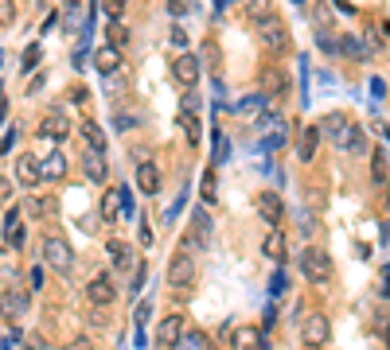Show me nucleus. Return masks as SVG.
<instances>
[{
    "instance_id": "1",
    "label": "nucleus",
    "mask_w": 390,
    "mask_h": 350,
    "mask_svg": "<svg viewBox=\"0 0 390 350\" xmlns=\"http://www.w3.org/2000/svg\"><path fill=\"white\" fill-rule=\"evenodd\" d=\"M320 136H328V144H336L339 152H367V133L344 113H332L324 121Z\"/></svg>"
},
{
    "instance_id": "2",
    "label": "nucleus",
    "mask_w": 390,
    "mask_h": 350,
    "mask_svg": "<svg viewBox=\"0 0 390 350\" xmlns=\"http://www.w3.org/2000/svg\"><path fill=\"white\" fill-rule=\"evenodd\" d=\"M297 265H301V276H305L308 284H328V276H332V257L320 249V245H308V249H301Z\"/></svg>"
},
{
    "instance_id": "3",
    "label": "nucleus",
    "mask_w": 390,
    "mask_h": 350,
    "mask_svg": "<svg viewBox=\"0 0 390 350\" xmlns=\"http://www.w3.org/2000/svg\"><path fill=\"white\" fill-rule=\"evenodd\" d=\"M43 261H47V268H55V273H70V268H75V249H70L67 238L51 233V238H43Z\"/></svg>"
},
{
    "instance_id": "4",
    "label": "nucleus",
    "mask_w": 390,
    "mask_h": 350,
    "mask_svg": "<svg viewBox=\"0 0 390 350\" xmlns=\"http://www.w3.org/2000/svg\"><path fill=\"white\" fill-rule=\"evenodd\" d=\"M195 284V257L184 249H176V257L168 261V288L176 292H187Z\"/></svg>"
},
{
    "instance_id": "5",
    "label": "nucleus",
    "mask_w": 390,
    "mask_h": 350,
    "mask_svg": "<svg viewBox=\"0 0 390 350\" xmlns=\"http://www.w3.org/2000/svg\"><path fill=\"white\" fill-rule=\"evenodd\" d=\"M328 331H332L328 316H324V311H313V316H305V323H301V342H305L308 350H320L324 342H328Z\"/></svg>"
},
{
    "instance_id": "6",
    "label": "nucleus",
    "mask_w": 390,
    "mask_h": 350,
    "mask_svg": "<svg viewBox=\"0 0 390 350\" xmlns=\"http://www.w3.org/2000/svg\"><path fill=\"white\" fill-rule=\"evenodd\" d=\"M258 35H262L265 51H289V27H285V20L262 16V20H258Z\"/></svg>"
},
{
    "instance_id": "7",
    "label": "nucleus",
    "mask_w": 390,
    "mask_h": 350,
    "mask_svg": "<svg viewBox=\"0 0 390 350\" xmlns=\"http://www.w3.org/2000/svg\"><path fill=\"white\" fill-rule=\"evenodd\" d=\"M113 296H118V288H113L110 273H98L90 284H86V300H90L94 308H110V304H113Z\"/></svg>"
},
{
    "instance_id": "8",
    "label": "nucleus",
    "mask_w": 390,
    "mask_h": 350,
    "mask_svg": "<svg viewBox=\"0 0 390 350\" xmlns=\"http://www.w3.org/2000/svg\"><path fill=\"white\" fill-rule=\"evenodd\" d=\"M172 74H176V82H180V86H187V90H191V86L199 82V58H195L191 51L176 55V63H172Z\"/></svg>"
},
{
    "instance_id": "9",
    "label": "nucleus",
    "mask_w": 390,
    "mask_h": 350,
    "mask_svg": "<svg viewBox=\"0 0 390 350\" xmlns=\"http://www.w3.org/2000/svg\"><path fill=\"white\" fill-rule=\"evenodd\" d=\"M16 183L20 187H39V179H43V171H39V160L32 156V152H24V156H16Z\"/></svg>"
},
{
    "instance_id": "10",
    "label": "nucleus",
    "mask_w": 390,
    "mask_h": 350,
    "mask_svg": "<svg viewBox=\"0 0 390 350\" xmlns=\"http://www.w3.org/2000/svg\"><path fill=\"white\" fill-rule=\"evenodd\" d=\"M0 238H4V245H8V249H24V222H20V210H16V207L4 214Z\"/></svg>"
},
{
    "instance_id": "11",
    "label": "nucleus",
    "mask_w": 390,
    "mask_h": 350,
    "mask_svg": "<svg viewBox=\"0 0 390 350\" xmlns=\"http://www.w3.org/2000/svg\"><path fill=\"white\" fill-rule=\"evenodd\" d=\"M39 136L43 141H67L70 136V121H67V113H47L43 117V125H39Z\"/></svg>"
},
{
    "instance_id": "12",
    "label": "nucleus",
    "mask_w": 390,
    "mask_h": 350,
    "mask_svg": "<svg viewBox=\"0 0 390 350\" xmlns=\"http://www.w3.org/2000/svg\"><path fill=\"white\" fill-rule=\"evenodd\" d=\"M137 187H141V195H156L164 187L161 167H156L153 160H141V167H137Z\"/></svg>"
},
{
    "instance_id": "13",
    "label": "nucleus",
    "mask_w": 390,
    "mask_h": 350,
    "mask_svg": "<svg viewBox=\"0 0 390 350\" xmlns=\"http://www.w3.org/2000/svg\"><path fill=\"white\" fill-rule=\"evenodd\" d=\"M234 350H270L262 327H238L234 331Z\"/></svg>"
},
{
    "instance_id": "14",
    "label": "nucleus",
    "mask_w": 390,
    "mask_h": 350,
    "mask_svg": "<svg viewBox=\"0 0 390 350\" xmlns=\"http://www.w3.org/2000/svg\"><path fill=\"white\" fill-rule=\"evenodd\" d=\"M82 171H86V179H90V183H106V175H110V167H106V152H90V148H86Z\"/></svg>"
},
{
    "instance_id": "15",
    "label": "nucleus",
    "mask_w": 390,
    "mask_h": 350,
    "mask_svg": "<svg viewBox=\"0 0 390 350\" xmlns=\"http://www.w3.org/2000/svg\"><path fill=\"white\" fill-rule=\"evenodd\" d=\"M106 253H110L113 268H121V273H129V268H137V257H133V249H129L125 242H118V238H110V242H106Z\"/></svg>"
},
{
    "instance_id": "16",
    "label": "nucleus",
    "mask_w": 390,
    "mask_h": 350,
    "mask_svg": "<svg viewBox=\"0 0 390 350\" xmlns=\"http://www.w3.org/2000/svg\"><path fill=\"white\" fill-rule=\"evenodd\" d=\"M262 253H265V257H270V261H277V265H281V261L289 257V242H285V233H281L277 226H273V230L265 233V242H262Z\"/></svg>"
},
{
    "instance_id": "17",
    "label": "nucleus",
    "mask_w": 390,
    "mask_h": 350,
    "mask_svg": "<svg viewBox=\"0 0 390 350\" xmlns=\"http://www.w3.org/2000/svg\"><path fill=\"white\" fill-rule=\"evenodd\" d=\"M0 311H4V319L16 323V319L27 311V296H24V292H16V288H8L4 296H0Z\"/></svg>"
},
{
    "instance_id": "18",
    "label": "nucleus",
    "mask_w": 390,
    "mask_h": 350,
    "mask_svg": "<svg viewBox=\"0 0 390 350\" xmlns=\"http://www.w3.org/2000/svg\"><path fill=\"white\" fill-rule=\"evenodd\" d=\"M78 133H82V141H86V148H90V152H106V148H110L102 125H94V121H82V125H78Z\"/></svg>"
},
{
    "instance_id": "19",
    "label": "nucleus",
    "mask_w": 390,
    "mask_h": 350,
    "mask_svg": "<svg viewBox=\"0 0 390 350\" xmlns=\"http://www.w3.org/2000/svg\"><path fill=\"white\" fill-rule=\"evenodd\" d=\"M94 67H98V74H102V78H110L113 70L121 67V51H118V47H110V43H106V47L98 51V58H94Z\"/></svg>"
},
{
    "instance_id": "20",
    "label": "nucleus",
    "mask_w": 390,
    "mask_h": 350,
    "mask_svg": "<svg viewBox=\"0 0 390 350\" xmlns=\"http://www.w3.org/2000/svg\"><path fill=\"white\" fill-rule=\"evenodd\" d=\"M39 171L47 175V179H63V175H67V156H63L59 148H51L47 160H39Z\"/></svg>"
},
{
    "instance_id": "21",
    "label": "nucleus",
    "mask_w": 390,
    "mask_h": 350,
    "mask_svg": "<svg viewBox=\"0 0 390 350\" xmlns=\"http://www.w3.org/2000/svg\"><path fill=\"white\" fill-rule=\"evenodd\" d=\"M258 210H262V218H265L270 226H277L281 214H285V202H281L277 195H262V199H258Z\"/></svg>"
},
{
    "instance_id": "22",
    "label": "nucleus",
    "mask_w": 390,
    "mask_h": 350,
    "mask_svg": "<svg viewBox=\"0 0 390 350\" xmlns=\"http://www.w3.org/2000/svg\"><path fill=\"white\" fill-rule=\"evenodd\" d=\"M316 148H320V129H316V125H308V129H305V133H301V144H297V156H301V160H305V164H308V160H313V156H316Z\"/></svg>"
},
{
    "instance_id": "23",
    "label": "nucleus",
    "mask_w": 390,
    "mask_h": 350,
    "mask_svg": "<svg viewBox=\"0 0 390 350\" xmlns=\"http://www.w3.org/2000/svg\"><path fill=\"white\" fill-rule=\"evenodd\" d=\"M172 350H207V335L203 331H180V339L172 342Z\"/></svg>"
},
{
    "instance_id": "24",
    "label": "nucleus",
    "mask_w": 390,
    "mask_h": 350,
    "mask_svg": "<svg viewBox=\"0 0 390 350\" xmlns=\"http://www.w3.org/2000/svg\"><path fill=\"white\" fill-rule=\"evenodd\" d=\"M289 90V82H285V74H281V70H262V93H273V98H277V93H285Z\"/></svg>"
},
{
    "instance_id": "25",
    "label": "nucleus",
    "mask_w": 390,
    "mask_h": 350,
    "mask_svg": "<svg viewBox=\"0 0 390 350\" xmlns=\"http://www.w3.org/2000/svg\"><path fill=\"white\" fill-rule=\"evenodd\" d=\"M180 129L187 133V141H191V144H203V129H199V117H195V113H180Z\"/></svg>"
},
{
    "instance_id": "26",
    "label": "nucleus",
    "mask_w": 390,
    "mask_h": 350,
    "mask_svg": "<svg viewBox=\"0 0 390 350\" xmlns=\"http://www.w3.org/2000/svg\"><path fill=\"white\" fill-rule=\"evenodd\" d=\"M336 43H339V51H344L348 58H371V55H367V47H363V39H359V35H344V39H336Z\"/></svg>"
},
{
    "instance_id": "27",
    "label": "nucleus",
    "mask_w": 390,
    "mask_h": 350,
    "mask_svg": "<svg viewBox=\"0 0 390 350\" xmlns=\"http://www.w3.org/2000/svg\"><path fill=\"white\" fill-rule=\"evenodd\" d=\"M180 331H184V316H168L161 323V342H168V346H172V342L180 339Z\"/></svg>"
},
{
    "instance_id": "28",
    "label": "nucleus",
    "mask_w": 390,
    "mask_h": 350,
    "mask_svg": "<svg viewBox=\"0 0 390 350\" xmlns=\"http://www.w3.org/2000/svg\"><path fill=\"white\" fill-rule=\"evenodd\" d=\"M106 43H110V47H125L129 43V32H125V24H121V20H110V27H106Z\"/></svg>"
},
{
    "instance_id": "29",
    "label": "nucleus",
    "mask_w": 390,
    "mask_h": 350,
    "mask_svg": "<svg viewBox=\"0 0 390 350\" xmlns=\"http://www.w3.org/2000/svg\"><path fill=\"white\" fill-rule=\"evenodd\" d=\"M371 179L375 183H386V148H379L371 156Z\"/></svg>"
},
{
    "instance_id": "30",
    "label": "nucleus",
    "mask_w": 390,
    "mask_h": 350,
    "mask_svg": "<svg viewBox=\"0 0 390 350\" xmlns=\"http://www.w3.org/2000/svg\"><path fill=\"white\" fill-rule=\"evenodd\" d=\"M262 105H265V93H254V98H242V101H238V113H242V117H254Z\"/></svg>"
},
{
    "instance_id": "31",
    "label": "nucleus",
    "mask_w": 390,
    "mask_h": 350,
    "mask_svg": "<svg viewBox=\"0 0 390 350\" xmlns=\"http://www.w3.org/2000/svg\"><path fill=\"white\" fill-rule=\"evenodd\" d=\"M102 218H110V222H113V218H121V199H118V191H110V195L102 199Z\"/></svg>"
},
{
    "instance_id": "32",
    "label": "nucleus",
    "mask_w": 390,
    "mask_h": 350,
    "mask_svg": "<svg viewBox=\"0 0 390 350\" xmlns=\"http://www.w3.org/2000/svg\"><path fill=\"white\" fill-rule=\"evenodd\" d=\"M16 24V0H0V27Z\"/></svg>"
},
{
    "instance_id": "33",
    "label": "nucleus",
    "mask_w": 390,
    "mask_h": 350,
    "mask_svg": "<svg viewBox=\"0 0 390 350\" xmlns=\"http://www.w3.org/2000/svg\"><path fill=\"white\" fill-rule=\"evenodd\" d=\"M118 199H121V218H133V214H137V207H133V191H129V187H121Z\"/></svg>"
},
{
    "instance_id": "34",
    "label": "nucleus",
    "mask_w": 390,
    "mask_h": 350,
    "mask_svg": "<svg viewBox=\"0 0 390 350\" xmlns=\"http://www.w3.org/2000/svg\"><path fill=\"white\" fill-rule=\"evenodd\" d=\"M102 8L110 20H125V0H102Z\"/></svg>"
},
{
    "instance_id": "35",
    "label": "nucleus",
    "mask_w": 390,
    "mask_h": 350,
    "mask_svg": "<svg viewBox=\"0 0 390 350\" xmlns=\"http://www.w3.org/2000/svg\"><path fill=\"white\" fill-rule=\"evenodd\" d=\"M246 12L254 20H262V16H270V0H246Z\"/></svg>"
},
{
    "instance_id": "36",
    "label": "nucleus",
    "mask_w": 390,
    "mask_h": 350,
    "mask_svg": "<svg viewBox=\"0 0 390 350\" xmlns=\"http://www.w3.org/2000/svg\"><path fill=\"white\" fill-rule=\"evenodd\" d=\"M211 136H215V164H222V160H227V136H222L219 129H215Z\"/></svg>"
},
{
    "instance_id": "37",
    "label": "nucleus",
    "mask_w": 390,
    "mask_h": 350,
    "mask_svg": "<svg viewBox=\"0 0 390 350\" xmlns=\"http://www.w3.org/2000/svg\"><path fill=\"white\" fill-rule=\"evenodd\" d=\"M316 43H320V51H328V55H336V51H339V43L332 39L328 32H316Z\"/></svg>"
},
{
    "instance_id": "38",
    "label": "nucleus",
    "mask_w": 390,
    "mask_h": 350,
    "mask_svg": "<svg viewBox=\"0 0 390 350\" xmlns=\"http://www.w3.org/2000/svg\"><path fill=\"white\" fill-rule=\"evenodd\" d=\"M265 148H273V152H277V148H285V129H277V133H270V136H265Z\"/></svg>"
},
{
    "instance_id": "39",
    "label": "nucleus",
    "mask_w": 390,
    "mask_h": 350,
    "mask_svg": "<svg viewBox=\"0 0 390 350\" xmlns=\"http://www.w3.org/2000/svg\"><path fill=\"white\" fill-rule=\"evenodd\" d=\"M180 105H184V113H195V109H199V93H191V90H187Z\"/></svg>"
},
{
    "instance_id": "40",
    "label": "nucleus",
    "mask_w": 390,
    "mask_h": 350,
    "mask_svg": "<svg viewBox=\"0 0 390 350\" xmlns=\"http://www.w3.org/2000/svg\"><path fill=\"white\" fill-rule=\"evenodd\" d=\"M203 199H207V202H215V175H211V171L203 175Z\"/></svg>"
},
{
    "instance_id": "41",
    "label": "nucleus",
    "mask_w": 390,
    "mask_h": 350,
    "mask_svg": "<svg viewBox=\"0 0 390 350\" xmlns=\"http://www.w3.org/2000/svg\"><path fill=\"white\" fill-rule=\"evenodd\" d=\"M133 319H137V331H144V323H149V300H144L141 308H137V316H133Z\"/></svg>"
},
{
    "instance_id": "42",
    "label": "nucleus",
    "mask_w": 390,
    "mask_h": 350,
    "mask_svg": "<svg viewBox=\"0 0 390 350\" xmlns=\"http://www.w3.org/2000/svg\"><path fill=\"white\" fill-rule=\"evenodd\" d=\"M35 63H39V47H27L24 51V70H32Z\"/></svg>"
},
{
    "instance_id": "43",
    "label": "nucleus",
    "mask_w": 390,
    "mask_h": 350,
    "mask_svg": "<svg viewBox=\"0 0 390 350\" xmlns=\"http://www.w3.org/2000/svg\"><path fill=\"white\" fill-rule=\"evenodd\" d=\"M16 141H20V133H16V129H8V136H4V144H0V156H4V152H8Z\"/></svg>"
},
{
    "instance_id": "44",
    "label": "nucleus",
    "mask_w": 390,
    "mask_h": 350,
    "mask_svg": "<svg viewBox=\"0 0 390 350\" xmlns=\"http://www.w3.org/2000/svg\"><path fill=\"white\" fill-rule=\"evenodd\" d=\"M168 8H172V16H184V12H187V0H168Z\"/></svg>"
},
{
    "instance_id": "45",
    "label": "nucleus",
    "mask_w": 390,
    "mask_h": 350,
    "mask_svg": "<svg viewBox=\"0 0 390 350\" xmlns=\"http://www.w3.org/2000/svg\"><path fill=\"white\" fill-rule=\"evenodd\" d=\"M285 292V273H273V296H281Z\"/></svg>"
},
{
    "instance_id": "46",
    "label": "nucleus",
    "mask_w": 390,
    "mask_h": 350,
    "mask_svg": "<svg viewBox=\"0 0 390 350\" xmlns=\"http://www.w3.org/2000/svg\"><path fill=\"white\" fill-rule=\"evenodd\" d=\"M106 90L121 93V90H125V74H118V78H113V82H106Z\"/></svg>"
},
{
    "instance_id": "47",
    "label": "nucleus",
    "mask_w": 390,
    "mask_h": 350,
    "mask_svg": "<svg viewBox=\"0 0 390 350\" xmlns=\"http://www.w3.org/2000/svg\"><path fill=\"white\" fill-rule=\"evenodd\" d=\"M8 195H12V179H4V175H0V202L8 199Z\"/></svg>"
},
{
    "instance_id": "48",
    "label": "nucleus",
    "mask_w": 390,
    "mask_h": 350,
    "mask_svg": "<svg viewBox=\"0 0 390 350\" xmlns=\"http://www.w3.org/2000/svg\"><path fill=\"white\" fill-rule=\"evenodd\" d=\"M144 280H149V273H144V265H141V273H133V288L141 292V288H144Z\"/></svg>"
},
{
    "instance_id": "49",
    "label": "nucleus",
    "mask_w": 390,
    "mask_h": 350,
    "mask_svg": "<svg viewBox=\"0 0 390 350\" xmlns=\"http://www.w3.org/2000/svg\"><path fill=\"white\" fill-rule=\"evenodd\" d=\"M172 43H176V47H184V43H187V35H184V27H172Z\"/></svg>"
},
{
    "instance_id": "50",
    "label": "nucleus",
    "mask_w": 390,
    "mask_h": 350,
    "mask_svg": "<svg viewBox=\"0 0 390 350\" xmlns=\"http://www.w3.org/2000/svg\"><path fill=\"white\" fill-rule=\"evenodd\" d=\"M141 245H153V230H149V222H141Z\"/></svg>"
},
{
    "instance_id": "51",
    "label": "nucleus",
    "mask_w": 390,
    "mask_h": 350,
    "mask_svg": "<svg viewBox=\"0 0 390 350\" xmlns=\"http://www.w3.org/2000/svg\"><path fill=\"white\" fill-rule=\"evenodd\" d=\"M371 93H375V98H382V93H386V86H382V78H371Z\"/></svg>"
},
{
    "instance_id": "52",
    "label": "nucleus",
    "mask_w": 390,
    "mask_h": 350,
    "mask_svg": "<svg viewBox=\"0 0 390 350\" xmlns=\"http://www.w3.org/2000/svg\"><path fill=\"white\" fill-rule=\"evenodd\" d=\"M4 113H8V98L0 93V125H4Z\"/></svg>"
},
{
    "instance_id": "53",
    "label": "nucleus",
    "mask_w": 390,
    "mask_h": 350,
    "mask_svg": "<svg viewBox=\"0 0 390 350\" xmlns=\"http://www.w3.org/2000/svg\"><path fill=\"white\" fill-rule=\"evenodd\" d=\"M382 292H390V268L382 273Z\"/></svg>"
},
{
    "instance_id": "54",
    "label": "nucleus",
    "mask_w": 390,
    "mask_h": 350,
    "mask_svg": "<svg viewBox=\"0 0 390 350\" xmlns=\"http://www.w3.org/2000/svg\"><path fill=\"white\" fill-rule=\"evenodd\" d=\"M4 249H8V245H4V238H0V253H4Z\"/></svg>"
},
{
    "instance_id": "55",
    "label": "nucleus",
    "mask_w": 390,
    "mask_h": 350,
    "mask_svg": "<svg viewBox=\"0 0 390 350\" xmlns=\"http://www.w3.org/2000/svg\"><path fill=\"white\" fill-rule=\"evenodd\" d=\"M297 4H305V0H297Z\"/></svg>"
}]
</instances>
